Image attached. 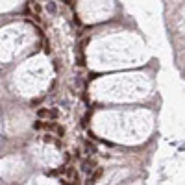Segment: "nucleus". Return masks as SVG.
Masks as SVG:
<instances>
[{
    "instance_id": "nucleus-3",
    "label": "nucleus",
    "mask_w": 185,
    "mask_h": 185,
    "mask_svg": "<svg viewBox=\"0 0 185 185\" xmlns=\"http://www.w3.org/2000/svg\"><path fill=\"white\" fill-rule=\"evenodd\" d=\"M93 161H85V163H83V170H85V172H89V170H91V168H93Z\"/></svg>"
},
{
    "instance_id": "nucleus-4",
    "label": "nucleus",
    "mask_w": 185,
    "mask_h": 185,
    "mask_svg": "<svg viewBox=\"0 0 185 185\" xmlns=\"http://www.w3.org/2000/svg\"><path fill=\"white\" fill-rule=\"evenodd\" d=\"M33 128H35V130H41V128H44V122H41V121H37V122L33 124Z\"/></svg>"
},
{
    "instance_id": "nucleus-6",
    "label": "nucleus",
    "mask_w": 185,
    "mask_h": 185,
    "mask_svg": "<svg viewBox=\"0 0 185 185\" xmlns=\"http://www.w3.org/2000/svg\"><path fill=\"white\" fill-rule=\"evenodd\" d=\"M44 141L46 143H52V135H44Z\"/></svg>"
},
{
    "instance_id": "nucleus-7",
    "label": "nucleus",
    "mask_w": 185,
    "mask_h": 185,
    "mask_svg": "<svg viewBox=\"0 0 185 185\" xmlns=\"http://www.w3.org/2000/svg\"><path fill=\"white\" fill-rule=\"evenodd\" d=\"M61 185H72V183H69V182H65V180H61Z\"/></svg>"
},
{
    "instance_id": "nucleus-1",
    "label": "nucleus",
    "mask_w": 185,
    "mask_h": 185,
    "mask_svg": "<svg viewBox=\"0 0 185 185\" xmlns=\"http://www.w3.org/2000/svg\"><path fill=\"white\" fill-rule=\"evenodd\" d=\"M100 176H102V168H96L93 174H91V178H89V183L93 185V183H96L98 180H100Z\"/></svg>"
},
{
    "instance_id": "nucleus-5",
    "label": "nucleus",
    "mask_w": 185,
    "mask_h": 185,
    "mask_svg": "<svg viewBox=\"0 0 185 185\" xmlns=\"http://www.w3.org/2000/svg\"><path fill=\"white\" fill-rule=\"evenodd\" d=\"M48 115H50L52 119H56V117H58L59 113H58V109H52V111H48Z\"/></svg>"
},
{
    "instance_id": "nucleus-2",
    "label": "nucleus",
    "mask_w": 185,
    "mask_h": 185,
    "mask_svg": "<svg viewBox=\"0 0 185 185\" xmlns=\"http://www.w3.org/2000/svg\"><path fill=\"white\" fill-rule=\"evenodd\" d=\"M37 115H39V119H44V117H48V109H44V107H41V109L37 111Z\"/></svg>"
}]
</instances>
